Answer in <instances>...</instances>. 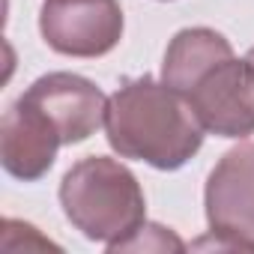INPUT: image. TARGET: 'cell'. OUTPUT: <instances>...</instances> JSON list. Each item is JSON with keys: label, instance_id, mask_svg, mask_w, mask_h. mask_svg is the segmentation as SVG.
Returning a JSON list of instances; mask_svg holds the SVG:
<instances>
[{"label": "cell", "instance_id": "3", "mask_svg": "<svg viewBox=\"0 0 254 254\" xmlns=\"http://www.w3.org/2000/svg\"><path fill=\"white\" fill-rule=\"evenodd\" d=\"M206 224L215 248L254 251V144L227 150L206 177Z\"/></svg>", "mask_w": 254, "mask_h": 254}, {"label": "cell", "instance_id": "6", "mask_svg": "<svg viewBox=\"0 0 254 254\" xmlns=\"http://www.w3.org/2000/svg\"><path fill=\"white\" fill-rule=\"evenodd\" d=\"M21 99H27L33 108H39L51 120L63 147L84 144L99 129H105L108 96L84 75L48 72V75L36 78L21 93Z\"/></svg>", "mask_w": 254, "mask_h": 254}, {"label": "cell", "instance_id": "2", "mask_svg": "<svg viewBox=\"0 0 254 254\" xmlns=\"http://www.w3.org/2000/svg\"><path fill=\"white\" fill-rule=\"evenodd\" d=\"M66 221L90 242L117 245L147 221V197L138 177L120 159L87 156L60 180Z\"/></svg>", "mask_w": 254, "mask_h": 254}, {"label": "cell", "instance_id": "9", "mask_svg": "<svg viewBox=\"0 0 254 254\" xmlns=\"http://www.w3.org/2000/svg\"><path fill=\"white\" fill-rule=\"evenodd\" d=\"M168 248L183 251L186 242H183L180 236H174L171 227H162V224H150V221H144L135 233H129L123 242L111 245L108 251H168Z\"/></svg>", "mask_w": 254, "mask_h": 254}, {"label": "cell", "instance_id": "10", "mask_svg": "<svg viewBox=\"0 0 254 254\" xmlns=\"http://www.w3.org/2000/svg\"><path fill=\"white\" fill-rule=\"evenodd\" d=\"M245 63L251 66V72H254V48H248V54H245Z\"/></svg>", "mask_w": 254, "mask_h": 254}, {"label": "cell", "instance_id": "4", "mask_svg": "<svg viewBox=\"0 0 254 254\" xmlns=\"http://www.w3.org/2000/svg\"><path fill=\"white\" fill-rule=\"evenodd\" d=\"M123 30L120 0H42L39 6V33L63 57H105L120 45Z\"/></svg>", "mask_w": 254, "mask_h": 254}, {"label": "cell", "instance_id": "1", "mask_svg": "<svg viewBox=\"0 0 254 254\" xmlns=\"http://www.w3.org/2000/svg\"><path fill=\"white\" fill-rule=\"evenodd\" d=\"M203 126L189 99L150 75L132 78L108 96L105 138L120 159L156 171H180L203 147Z\"/></svg>", "mask_w": 254, "mask_h": 254}, {"label": "cell", "instance_id": "7", "mask_svg": "<svg viewBox=\"0 0 254 254\" xmlns=\"http://www.w3.org/2000/svg\"><path fill=\"white\" fill-rule=\"evenodd\" d=\"M63 147L51 120L33 108L27 99L18 96L3 111L0 120V165L3 171L21 183L42 180L57 159V150Z\"/></svg>", "mask_w": 254, "mask_h": 254}, {"label": "cell", "instance_id": "5", "mask_svg": "<svg viewBox=\"0 0 254 254\" xmlns=\"http://www.w3.org/2000/svg\"><path fill=\"white\" fill-rule=\"evenodd\" d=\"M206 135L248 138L254 135V72L236 54L203 72L186 93Z\"/></svg>", "mask_w": 254, "mask_h": 254}, {"label": "cell", "instance_id": "8", "mask_svg": "<svg viewBox=\"0 0 254 254\" xmlns=\"http://www.w3.org/2000/svg\"><path fill=\"white\" fill-rule=\"evenodd\" d=\"M227 57H233V45L218 30L186 27L168 42L165 60H162V81L186 96L203 72H209L215 63Z\"/></svg>", "mask_w": 254, "mask_h": 254}]
</instances>
